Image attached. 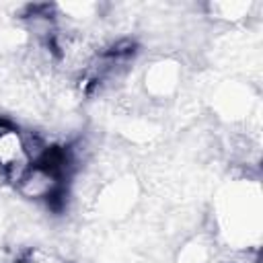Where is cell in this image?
Segmentation results:
<instances>
[{"label":"cell","mask_w":263,"mask_h":263,"mask_svg":"<svg viewBox=\"0 0 263 263\" xmlns=\"http://www.w3.org/2000/svg\"><path fill=\"white\" fill-rule=\"evenodd\" d=\"M31 156L27 150V134L0 119V175L16 183V179L31 166Z\"/></svg>","instance_id":"1"}]
</instances>
